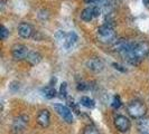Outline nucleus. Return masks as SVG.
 Wrapping results in <instances>:
<instances>
[{
    "label": "nucleus",
    "instance_id": "nucleus-1",
    "mask_svg": "<svg viewBox=\"0 0 149 134\" xmlns=\"http://www.w3.org/2000/svg\"><path fill=\"white\" fill-rule=\"evenodd\" d=\"M149 55V44L146 41H140L134 44L131 50L125 54L122 57L132 65H137Z\"/></svg>",
    "mask_w": 149,
    "mask_h": 134
},
{
    "label": "nucleus",
    "instance_id": "nucleus-2",
    "mask_svg": "<svg viewBox=\"0 0 149 134\" xmlns=\"http://www.w3.org/2000/svg\"><path fill=\"white\" fill-rule=\"evenodd\" d=\"M97 39L103 44H112L117 41V35L116 31L112 28L111 25L105 23L103 26L99 27L97 29Z\"/></svg>",
    "mask_w": 149,
    "mask_h": 134
},
{
    "label": "nucleus",
    "instance_id": "nucleus-3",
    "mask_svg": "<svg viewBox=\"0 0 149 134\" xmlns=\"http://www.w3.org/2000/svg\"><path fill=\"white\" fill-rule=\"evenodd\" d=\"M128 114L132 117V119H142L147 112V107L146 105L139 102V101H134L130 104L128 105Z\"/></svg>",
    "mask_w": 149,
    "mask_h": 134
},
{
    "label": "nucleus",
    "instance_id": "nucleus-4",
    "mask_svg": "<svg viewBox=\"0 0 149 134\" xmlns=\"http://www.w3.org/2000/svg\"><path fill=\"white\" fill-rule=\"evenodd\" d=\"M56 37H57V40L61 43V45L65 49H71L77 41V35L74 31H71V32H67V34L60 31V32H57Z\"/></svg>",
    "mask_w": 149,
    "mask_h": 134
},
{
    "label": "nucleus",
    "instance_id": "nucleus-5",
    "mask_svg": "<svg viewBox=\"0 0 149 134\" xmlns=\"http://www.w3.org/2000/svg\"><path fill=\"white\" fill-rule=\"evenodd\" d=\"M54 108H55V111L57 112V114H58L66 123H73V121H74L73 114H72L71 110H70L67 106H65V105H63V104H55L54 105Z\"/></svg>",
    "mask_w": 149,
    "mask_h": 134
},
{
    "label": "nucleus",
    "instance_id": "nucleus-6",
    "mask_svg": "<svg viewBox=\"0 0 149 134\" xmlns=\"http://www.w3.org/2000/svg\"><path fill=\"white\" fill-rule=\"evenodd\" d=\"M134 46V43H132V41L121 39V40H118V41H116V43H114L113 49H114L116 52H119L121 56H123V55H125V54H127L129 50H131Z\"/></svg>",
    "mask_w": 149,
    "mask_h": 134
},
{
    "label": "nucleus",
    "instance_id": "nucleus-7",
    "mask_svg": "<svg viewBox=\"0 0 149 134\" xmlns=\"http://www.w3.org/2000/svg\"><path fill=\"white\" fill-rule=\"evenodd\" d=\"M11 54H13V57L15 60H26L28 54H29V49L25 45H16L13 47Z\"/></svg>",
    "mask_w": 149,
    "mask_h": 134
},
{
    "label": "nucleus",
    "instance_id": "nucleus-8",
    "mask_svg": "<svg viewBox=\"0 0 149 134\" xmlns=\"http://www.w3.org/2000/svg\"><path fill=\"white\" fill-rule=\"evenodd\" d=\"M114 125H116L118 131L125 133V132H128L130 128V121L128 117L123 116V115H118L114 119Z\"/></svg>",
    "mask_w": 149,
    "mask_h": 134
},
{
    "label": "nucleus",
    "instance_id": "nucleus-9",
    "mask_svg": "<svg viewBox=\"0 0 149 134\" xmlns=\"http://www.w3.org/2000/svg\"><path fill=\"white\" fill-rule=\"evenodd\" d=\"M28 124V116L26 115H19L18 117H16L14 123H13V130L16 133H20L22 132Z\"/></svg>",
    "mask_w": 149,
    "mask_h": 134
},
{
    "label": "nucleus",
    "instance_id": "nucleus-10",
    "mask_svg": "<svg viewBox=\"0 0 149 134\" xmlns=\"http://www.w3.org/2000/svg\"><path fill=\"white\" fill-rule=\"evenodd\" d=\"M18 34L22 38H30L34 34V28L33 26L28 23V22H22L19 26H18Z\"/></svg>",
    "mask_w": 149,
    "mask_h": 134
},
{
    "label": "nucleus",
    "instance_id": "nucleus-11",
    "mask_svg": "<svg viewBox=\"0 0 149 134\" xmlns=\"http://www.w3.org/2000/svg\"><path fill=\"white\" fill-rule=\"evenodd\" d=\"M86 67H88V69L94 72V73H100V72L103 70L104 64H103L102 60L99 59V58H91V59L86 61Z\"/></svg>",
    "mask_w": 149,
    "mask_h": 134
},
{
    "label": "nucleus",
    "instance_id": "nucleus-12",
    "mask_svg": "<svg viewBox=\"0 0 149 134\" xmlns=\"http://www.w3.org/2000/svg\"><path fill=\"white\" fill-rule=\"evenodd\" d=\"M37 123L42 127H47L51 123V114L47 110H42L37 115Z\"/></svg>",
    "mask_w": 149,
    "mask_h": 134
},
{
    "label": "nucleus",
    "instance_id": "nucleus-13",
    "mask_svg": "<svg viewBox=\"0 0 149 134\" xmlns=\"http://www.w3.org/2000/svg\"><path fill=\"white\" fill-rule=\"evenodd\" d=\"M94 17H97V12H95L94 6H93V7L85 8V9H83V11L81 12V19L86 22L91 21Z\"/></svg>",
    "mask_w": 149,
    "mask_h": 134
},
{
    "label": "nucleus",
    "instance_id": "nucleus-14",
    "mask_svg": "<svg viewBox=\"0 0 149 134\" xmlns=\"http://www.w3.org/2000/svg\"><path fill=\"white\" fill-rule=\"evenodd\" d=\"M42 55L37 52H29L28 54V56H27V58H26V61L31 65V66H36L38 65L40 61H42Z\"/></svg>",
    "mask_w": 149,
    "mask_h": 134
},
{
    "label": "nucleus",
    "instance_id": "nucleus-15",
    "mask_svg": "<svg viewBox=\"0 0 149 134\" xmlns=\"http://www.w3.org/2000/svg\"><path fill=\"white\" fill-rule=\"evenodd\" d=\"M138 131L140 134H149V119H141L139 121Z\"/></svg>",
    "mask_w": 149,
    "mask_h": 134
},
{
    "label": "nucleus",
    "instance_id": "nucleus-16",
    "mask_svg": "<svg viewBox=\"0 0 149 134\" xmlns=\"http://www.w3.org/2000/svg\"><path fill=\"white\" fill-rule=\"evenodd\" d=\"M42 93H43V96L48 98V99H52V98H54V97L56 96V90H55V88L53 87L52 85H49V86L43 88Z\"/></svg>",
    "mask_w": 149,
    "mask_h": 134
},
{
    "label": "nucleus",
    "instance_id": "nucleus-17",
    "mask_svg": "<svg viewBox=\"0 0 149 134\" xmlns=\"http://www.w3.org/2000/svg\"><path fill=\"white\" fill-rule=\"evenodd\" d=\"M80 103H81V105H83L84 107H86V108H93V107L95 106V103H94V101H93L92 98L88 97V96L81 97V99H80Z\"/></svg>",
    "mask_w": 149,
    "mask_h": 134
},
{
    "label": "nucleus",
    "instance_id": "nucleus-18",
    "mask_svg": "<svg viewBox=\"0 0 149 134\" xmlns=\"http://www.w3.org/2000/svg\"><path fill=\"white\" fill-rule=\"evenodd\" d=\"M83 134H99V132H97V130L93 125H88L84 128Z\"/></svg>",
    "mask_w": 149,
    "mask_h": 134
},
{
    "label": "nucleus",
    "instance_id": "nucleus-19",
    "mask_svg": "<svg viewBox=\"0 0 149 134\" xmlns=\"http://www.w3.org/2000/svg\"><path fill=\"white\" fill-rule=\"evenodd\" d=\"M19 88H20V84L18 82H11L9 85V90L11 93H17L19 90Z\"/></svg>",
    "mask_w": 149,
    "mask_h": 134
},
{
    "label": "nucleus",
    "instance_id": "nucleus-20",
    "mask_svg": "<svg viewBox=\"0 0 149 134\" xmlns=\"http://www.w3.org/2000/svg\"><path fill=\"white\" fill-rule=\"evenodd\" d=\"M8 36H9V30L5 26H1V30H0V37H1V39L6 40Z\"/></svg>",
    "mask_w": 149,
    "mask_h": 134
},
{
    "label": "nucleus",
    "instance_id": "nucleus-21",
    "mask_svg": "<svg viewBox=\"0 0 149 134\" xmlns=\"http://www.w3.org/2000/svg\"><path fill=\"white\" fill-rule=\"evenodd\" d=\"M111 105H112V107H113V108H119L120 106H121V101H120V97L117 96V95L113 97Z\"/></svg>",
    "mask_w": 149,
    "mask_h": 134
},
{
    "label": "nucleus",
    "instance_id": "nucleus-22",
    "mask_svg": "<svg viewBox=\"0 0 149 134\" xmlns=\"http://www.w3.org/2000/svg\"><path fill=\"white\" fill-rule=\"evenodd\" d=\"M60 94H61V96L64 97V98L67 96V84L66 83H63V84L61 85Z\"/></svg>",
    "mask_w": 149,
    "mask_h": 134
},
{
    "label": "nucleus",
    "instance_id": "nucleus-23",
    "mask_svg": "<svg viewBox=\"0 0 149 134\" xmlns=\"http://www.w3.org/2000/svg\"><path fill=\"white\" fill-rule=\"evenodd\" d=\"M113 66H114L116 69H119V70H121V72H126V69H125V68H121L122 66H120V65H118V64H113Z\"/></svg>",
    "mask_w": 149,
    "mask_h": 134
},
{
    "label": "nucleus",
    "instance_id": "nucleus-24",
    "mask_svg": "<svg viewBox=\"0 0 149 134\" xmlns=\"http://www.w3.org/2000/svg\"><path fill=\"white\" fill-rule=\"evenodd\" d=\"M142 2H143V5H145V7L149 9V0H142Z\"/></svg>",
    "mask_w": 149,
    "mask_h": 134
},
{
    "label": "nucleus",
    "instance_id": "nucleus-25",
    "mask_svg": "<svg viewBox=\"0 0 149 134\" xmlns=\"http://www.w3.org/2000/svg\"><path fill=\"white\" fill-rule=\"evenodd\" d=\"M88 3H97V2H99L100 0H85Z\"/></svg>",
    "mask_w": 149,
    "mask_h": 134
}]
</instances>
